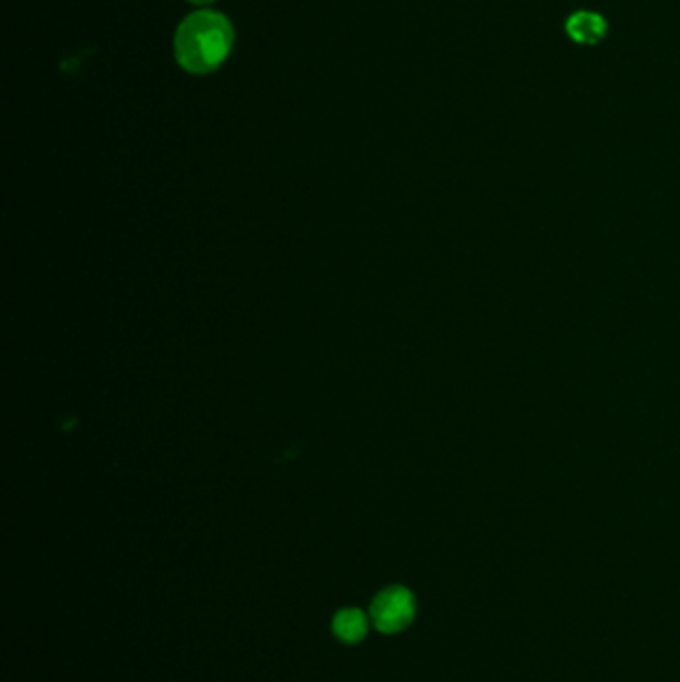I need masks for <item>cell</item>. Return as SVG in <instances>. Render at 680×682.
<instances>
[{"instance_id":"cell-3","label":"cell","mask_w":680,"mask_h":682,"mask_svg":"<svg viewBox=\"0 0 680 682\" xmlns=\"http://www.w3.org/2000/svg\"><path fill=\"white\" fill-rule=\"evenodd\" d=\"M607 30L605 16L595 11H575L565 21V35L581 47H595L607 37Z\"/></svg>"},{"instance_id":"cell-1","label":"cell","mask_w":680,"mask_h":682,"mask_svg":"<svg viewBox=\"0 0 680 682\" xmlns=\"http://www.w3.org/2000/svg\"><path fill=\"white\" fill-rule=\"evenodd\" d=\"M234 47V28L224 14L200 11L184 18L174 37V54L184 71L214 73Z\"/></svg>"},{"instance_id":"cell-5","label":"cell","mask_w":680,"mask_h":682,"mask_svg":"<svg viewBox=\"0 0 680 682\" xmlns=\"http://www.w3.org/2000/svg\"><path fill=\"white\" fill-rule=\"evenodd\" d=\"M188 2H192V4H210L214 0H188Z\"/></svg>"},{"instance_id":"cell-2","label":"cell","mask_w":680,"mask_h":682,"mask_svg":"<svg viewBox=\"0 0 680 682\" xmlns=\"http://www.w3.org/2000/svg\"><path fill=\"white\" fill-rule=\"evenodd\" d=\"M415 610H417V605H415L414 593L405 586L393 585L377 593L369 615L377 631L393 634L401 633L405 627L412 624Z\"/></svg>"},{"instance_id":"cell-4","label":"cell","mask_w":680,"mask_h":682,"mask_svg":"<svg viewBox=\"0 0 680 682\" xmlns=\"http://www.w3.org/2000/svg\"><path fill=\"white\" fill-rule=\"evenodd\" d=\"M367 629H369V622L364 610L360 609H341L331 621L333 634L350 645L364 641Z\"/></svg>"}]
</instances>
